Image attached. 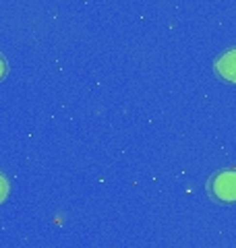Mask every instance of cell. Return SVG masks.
Returning a JSON list of instances; mask_svg holds the SVG:
<instances>
[{
    "instance_id": "cell-1",
    "label": "cell",
    "mask_w": 236,
    "mask_h": 248,
    "mask_svg": "<svg viewBox=\"0 0 236 248\" xmlns=\"http://www.w3.org/2000/svg\"><path fill=\"white\" fill-rule=\"evenodd\" d=\"M209 190L214 199L224 203H236V170H226L211 178Z\"/></svg>"
},
{
    "instance_id": "cell-2",
    "label": "cell",
    "mask_w": 236,
    "mask_h": 248,
    "mask_svg": "<svg viewBox=\"0 0 236 248\" xmlns=\"http://www.w3.org/2000/svg\"><path fill=\"white\" fill-rule=\"evenodd\" d=\"M216 71L222 79L236 83V48L224 52L222 56L216 60Z\"/></svg>"
},
{
    "instance_id": "cell-3",
    "label": "cell",
    "mask_w": 236,
    "mask_h": 248,
    "mask_svg": "<svg viewBox=\"0 0 236 248\" xmlns=\"http://www.w3.org/2000/svg\"><path fill=\"white\" fill-rule=\"evenodd\" d=\"M6 197H9V180L0 174V203H2Z\"/></svg>"
},
{
    "instance_id": "cell-4",
    "label": "cell",
    "mask_w": 236,
    "mask_h": 248,
    "mask_svg": "<svg viewBox=\"0 0 236 248\" xmlns=\"http://www.w3.org/2000/svg\"><path fill=\"white\" fill-rule=\"evenodd\" d=\"M6 75V60H4V56L0 54V79Z\"/></svg>"
}]
</instances>
